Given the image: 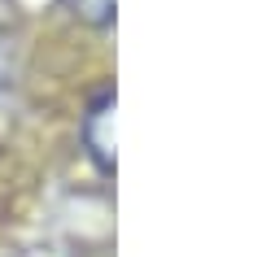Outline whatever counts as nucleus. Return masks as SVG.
I'll use <instances>...</instances> for the list:
<instances>
[{"instance_id":"1","label":"nucleus","mask_w":262,"mask_h":257,"mask_svg":"<svg viewBox=\"0 0 262 257\" xmlns=\"http://www.w3.org/2000/svg\"><path fill=\"white\" fill-rule=\"evenodd\" d=\"M110 122H114V96L105 92L101 101L92 105L88 122H83V139H88V148H92V157L101 161V170H110V166H114V135H110Z\"/></svg>"},{"instance_id":"2","label":"nucleus","mask_w":262,"mask_h":257,"mask_svg":"<svg viewBox=\"0 0 262 257\" xmlns=\"http://www.w3.org/2000/svg\"><path fill=\"white\" fill-rule=\"evenodd\" d=\"M66 5H70L79 18L96 22V27H105V22L114 18V0H66Z\"/></svg>"}]
</instances>
